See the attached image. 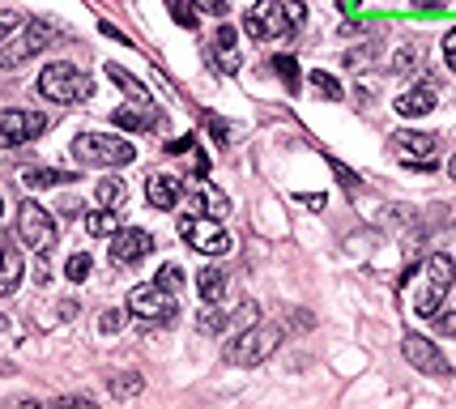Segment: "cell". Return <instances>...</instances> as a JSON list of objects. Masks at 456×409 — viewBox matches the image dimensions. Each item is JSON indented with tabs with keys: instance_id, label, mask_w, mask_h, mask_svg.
<instances>
[{
	"instance_id": "6da1fadb",
	"label": "cell",
	"mask_w": 456,
	"mask_h": 409,
	"mask_svg": "<svg viewBox=\"0 0 456 409\" xmlns=\"http://www.w3.org/2000/svg\"><path fill=\"white\" fill-rule=\"evenodd\" d=\"M277 345H282V324H247L243 333H235V337L226 341L222 359L231 362V367H256L269 354H277Z\"/></svg>"
},
{
	"instance_id": "7a4b0ae2",
	"label": "cell",
	"mask_w": 456,
	"mask_h": 409,
	"mask_svg": "<svg viewBox=\"0 0 456 409\" xmlns=\"http://www.w3.org/2000/svg\"><path fill=\"white\" fill-rule=\"evenodd\" d=\"M448 290H452V256L439 252V256H431V261L422 265V277H418V286H414V312L422 315V320L435 315L444 307Z\"/></svg>"
},
{
	"instance_id": "3957f363",
	"label": "cell",
	"mask_w": 456,
	"mask_h": 409,
	"mask_svg": "<svg viewBox=\"0 0 456 409\" xmlns=\"http://www.w3.org/2000/svg\"><path fill=\"white\" fill-rule=\"evenodd\" d=\"M72 158L81 167H128L137 158V149L124 137H107V133H81L72 141Z\"/></svg>"
},
{
	"instance_id": "277c9868",
	"label": "cell",
	"mask_w": 456,
	"mask_h": 409,
	"mask_svg": "<svg viewBox=\"0 0 456 409\" xmlns=\"http://www.w3.org/2000/svg\"><path fill=\"white\" fill-rule=\"evenodd\" d=\"M39 95L48 98V102L72 107V102L95 95V81L77 69V64H65V60H60V64H48V69L39 72Z\"/></svg>"
},
{
	"instance_id": "5b68a950",
	"label": "cell",
	"mask_w": 456,
	"mask_h": 409,
	"mask_svg": "<svg viewBox=\"0 0 456 409\" xmlns=\"http://www.w3.org/2000/svg\"><path fill=\"white\" fill-rule=\"evenodd\" d=\"M51 43H56V30L48 22H22L18 34H9V43H0V69L18 72L26 60H34Z\"/></svg>"
},
{
	"instance_id": "8992f818",
	"label": "cell",
	"mask_w": 456,
	"mask_h": 409,
	"mask_svg": "<svg viewBox=\"0 0 456 409\" xmlns=\"http://www.w3.org/2000/svg\"><path fill=\"white\" fill-rule=\"evenodd\" d=\"M243 30L256 39V43H273V39H290L299 26L290 18V9L282 0H256L243 18Z\"/></svg>"
},
{
	"instance_id": "52a82bcc",
	"label": "cell",
	"mask_w": 456,
	"mask_h": 409,
	"mask_svg": "<svg viewBox=\"0 0 456 409\" xmlns=\"http://www.w3.org/2000/svg\"><path fill=\"white\" fill-rule=\"evenodd\" d=\"M18 235H22L26 247H34L48 261L51 247H56V217L39 201H22V209H18Z\"/></svg>"
},
{
	"instance_id": "ba28073f",
	"label": "cell",
	"mask_w": 456,
	"mask_h": 409,
	"mask_svg": "<svg viewBox=\"0 0 456 409\" xmlns=\"http://www.w3.org/2000/svg\"><path fill=\"white\" fill-rule=\"evenodd\" d=\"M179 235L193 243L201 256H222V252H231V235L217 226V217L184 214V217H179Z\"/></svg>"
},
{
	"instance_id": "9c48e42d",
	"label": "cell",
	"mask_w": 456,
	"mask_h": 409,
	"mask_svg": "<svg viewBox=\"0 0 456 409\" xmlns=\"http://www.w3.org/2000/svg\"><path fill=\"white\" fill-rule=\"evenodd\" d=\"M128 312L149 320V324H167L175 320V294L163 290L158 282H149V286H133L128 290Z\"/></svg>"
},
{
	"instance_id": "30bf717a",
	"label": "cell",
	"mask_w": 456,
	"mask_h": 409,
	"mask_svg": "<svg viewBox=\"0 0 456 409\" xmlns=\"http://www.w3.org/2000/svg\"><path fill=\"white\" fill-rule=\"evenodd\" d=\"M43 128H48L43 111H0V149L26 145L30 137H39Z\"/></svg>"
},
{
	"instance_id": "8fae6325",
	"label": "cell",
	"mask_w": 456,
	"mask_h": 409,
	"mask_svg": "<svg viewBox=\"0 0 456 409\" xmlns=\"http://www.w3.org/2000/svg\"><path fill=\"white\" fill-rule=\"evenodd\" d=\"M154 252V235H145V231H137V226H128V231H116L111 235V247H107V261L111 265H141L145 256Z\"/></svg>"
},
{
	"instance_id": "7c38bea8",
	"label": "cell",
	"mask_w": 456,
	"mask_h": 409,
	"mask_svg": "<svg viewBox=\"0 0 456 409\" xmlns=\"http://www.w3.org/2000/svg\"><path fill=\"white\" fill-rule=\"evenodd\" d=\"M392 145H397V158L414 170H435L431 158L439 149V137L435 133H392Z\"/></svg>"
},
{
	"instance_id": "4fadbf2b",
	"label": "cell",
	"mask_w": 456,
	"mask_h": 409,
	"mask_svg": "<svg viewBox=\"0 0 456 409\" xmlns=\"http://www.w3.org/2000/svg\"><path fill=\"white\" fill-rule=\"evenodd\" d=\"M401 350H406L409 367H418V371H427V375H448V371H452L448 359L439 354V345H435L431 337H422V333H406Z\"/></svg>"
},
{
	"instance_id": "5bb4252c",
	"label": "cell",
	"mask_w": 456,
	"mask_h": 409,
	"mask_svg": "<svg viewBox=\"0 0 456 409\" xmlns=\"http://www.w3.org/2000/svg\"><path fill=\"white\" fill-rule=\"evenodd\" d=\"M22 273H26L22 247L13 239H0V294H13L22 286Z\"/></svg>"
},
{
	"instance_id": "9a60e30c",
	"label": "cell",
	"mask_w": 456,
	"mask_h": 409,
	"mask_svg": "<svg viewBox=\"0 0 456 409\" xmlns=\"http://www.w3.org/2000/svg\"><path fill=\"white\" fill-rule=\"evenodd\" d=\"M214 60L222 72H239V30H231V26H217L214 34Z\"/></svg>"
},
{
	"instance_id": "2e32d148",
	"label": "cell",
	"mask_w": 456,
	"mask_h": 409,
	"mask_svg": "<svg viewBox=\"0 0 456 409\" xmlns=\"http://www.w3.org/2000/svg\"><path fill=\"white\" fill-rule=\"evenodd\" d=\"M179 193H184V188H179L175 175H154V179L145 184V201H149L154 209H175V205H179Z\"/></svg>"
},
{
	"instance_id": "e0dca14e",
	"label": "cell",
	"mask_w": 456,
	"mask_h": 409,
	"mask_svg": "<svg viewBox=\"0 0 456 409\" xmlns=\"http://www.w3.org/2000/svg\"><path fill=\"white\" fill-rule=\"evenodd\" d=\"M435 107H439V98H435L431 86H414V90H406V95L397 98V111L409 116V120H414V116H431Z\"/></svg>"
},
{
	"instance_id": "ac0fdd59",
	"label": "cell",
	"mask_w": 456,
	"mask_h": 409,
	"mask_svg": "<svg viewBox=\"0 0 456 409\" xmlns=\"http://www.w3.org/2000/svg\"><path fill=\"white\" fill-rule=\"evenodd\" d=\"M111 124L124 128V133H145L149 124H154V111H149V102H137V107H116L111 111Z\"/></svg>"
},
{
	"instance_id": "d6986e66",
	"label": "cell",
	"mask_w": 456,
	"mask_h": 409,
	"mask_svg": "<svg viewBox=\"0 0 456 409\" xmlns=\"http://www.w3.org/2000/svg\"><path fill=\"white\" fill-rule=\"evenodd\" d=\"M196 290H201V299L205 303H222V294H226V273L217 265L201 269V277H196Z\"/></svg>"
},
{
	"instance_id": "ffe728a7",
	"label": "cell",
	"mask_w": 456,
	"mask_h": 409,
	"mask_svg": "<svg viewBox=\"0 0 456 409\" xmlns=\"http://www.w3.org/2000/svg\"><path fill=\"white\" fill-rule=\"evenodd\" d=\"M107 77H111V81H116V86H120V90L133 98V102H149V86H141V81H137V77H133L128 69L111 64V69H107Z\"/></svg>"
},
{
	"instance_id": "44dd1931",
	"label": "cell",
	"mask_w": 456,
	"mask_h": 409,
	"mask_svg": "<svg viewBox=\"0 0 456 409\" xmlns=\"http://www.w3.org/2000/svg\"><path fill=\"white\" fill-rule=\"evenodd\" d=\"M231 320H235V315L226 312V307H217V303H209V307H205V312L196 315V329H201V333H209V337H214V333H226V329H231Z\"/></svg>"
},
{
	"instance_id": "7402d4cb",
	"label": "cell",
	"mask_w": 456,
	"mask_h": 409,
	"mask_svg": "<svg viewBox=\"0 0 456 409\" xmlns=\"http://www.w3.org/2000/svg\"><path fill=\"white\" fill-rule=\"evenodd\" d=\"M77 170H26L22 184L26 188H56V184H72Z\"/></svg>"
},
{
	"instance_id": "603a6c76",
	"label": "cell",
	"mask_w": 456,
	"mask_h": 409,
	"mask_svg": "<svg viewBox=\"0 0 456 409\" xmlns=\"http://www.w3.org/2000/svg\"><path fill=\"white\" fill-rule=\"evenodd\" d=\"M414 69H418V48H414V43H401V48L392 51V60H388V72H392V77H409Z\"/></svg>"
},
{
	"instance_id": "cb8c5ba5",
	"label": "cell",
	"mask_w": 456,
	"mask_h": 409,
	"mask_svg": "<svg viewBox=\"0 0 456 409\" xmlns=\"http://www.w3.org/2000/svg\"><path fill=\"white\" fill-rule=\"evenodd\" d=\"M107 388H111V397H137V392L145 388V375H137V371H120V375L107 380Z\"/></svg>"
},
{
	"instance_id": "d4e9b609",
	"label": "cell",
	"mask_w": 456,
	"mask_h": 409,
	"mask_svg": "<svg viewBox=\"0 0 456 409\" xmlns=\"http://www.w3.org/2000/svg\"><path fill=\"white\" fill-rule=\"evenodd\" d=\"M86 231L90 235H116L120 217H116V209H95V214H86Z\"/></svg>"
},
{
	"instance_id": "484cf974",
	"label": "cell",
	"mask_w": 456,
	"mask_h": 409,
	"mask_svg": "<svg viewBox=\"0 0 456 409\" xmlns=\"http://www.w3.org/2000/svg\"><path fill=\"white\" fill-rule=\"evenodd\" d=\"M124 196H128L124 179H103V184H98V205H103V209H120Z\"/></svg>"
},
{
	"instance_id": "4316f807",
	"label": "cell",
	"mask_w": 456,
	"mask_h": 409,
	"mask_svg": "<svg viewBox=\"0 0 456 409\" xmlns=\"http://www.w3.org/2000/svg\"><path fill=\"white\" fill-rule=\"evenodd\" d=\"M308 81H312V90H315V95H324L329 102H341V86H337V77H329V72L312 69V72H308Z\"/></svg>"
},
{
	"instance_id": "83f0119b",
	"label": "cell",
	"mask_w": 456,
	"mask_h": 409,
	"mask_svg": "<svg viewBox=\"0 0 456 409\" xmlns=\"http://www.w3.org/2000/svg\"><path fill=\"white\" fill-rule=\"evenodd\" d=\"M273 72H277V81H282L286 90H299V64H294L290 56H277V60H273Z\"/></svg>"
},
{
	"instance_id": "f1b7e54d",
	"label": "cell",
	"mask_w": 456,
	"mask_h": 409,
	"mask_svg": "<svg viewBox=\"0 0 456 409\" xmlns=\"http://www.w3.org/2000/svg\"><path fill=\"white\" fill-rule=\"evenodd\" d=\"M90 269H95V261H90V252H77V256H69V265H65V273H69L72 282H86V277H90Z\"/></svg>"
},
{
	"instance_id": "f546056e",
	"label": "cell",
	"mask_w": 456,
	"mask_h": 409,
	"mask_svg": "<svg viewBox=\"0 0 456 409\" xmlns=\"http://www.w3.org/2000/svg\"><path fill=\"white\" fill-rule=\"evenodd\" d=\"M167 9H171V18L179 26H196V9L193 4H184V0H167Z\"/></svg>"
},
{
	"instance_id": "4dcf8cb0",
	"label": "cell",
	"mask_w": 456,
	"mask_h": 409,
	"mask_svg": "<svg viewBox=\"0 0 456 409\" xmlns=\"http://www.w3.org/2000/svg\"><path fill=\"white\" fill-rule=\"evenodd\" d=\"M196 13H209V18H226V9H231V0H193Z\"/></svg>"
},
{
	"instance_id": "1f68e13d",
	"label": "cell",
	"mask_w": 456,
	"mask_h": 409,
	"mask_svg": "<svg viewBox=\"0 0 456 409\" xmlns=\"http://www.w3.org/2000/svg\"><path fill=\"white\" fill-rule=\"evenodd\" d=\"M179 282H184V269H179V265H163V269H158V286H163V290H175Z\"/></svg>"
},
{
	"instance_id": "d6a6232c",
	"label": "cell",
	"mask_w": 456,
	"mask_h": 409,
	"mask_svg": "<svg viewBox=\"0 0 456 409\" xmlns=\"http://www.w3.org/2000/svg\"><path fill=\"white\" fill-rule=\"evenodd\" d=\"M98 329H103V333H120V329H124V312H103V315H98Z\"/></svg>"
},
{
	"instance_id": "836d02e7",
	"label": "cell",
	"mask_w": 456,
	"mask_h": 409,
	"mask_svg": "<svg viewBox=\"0 0 456 409\" xmlns=\"http://www.w3.org/2000/svg\"><path fill=\"white\" fill-rule=\"evenodd\" d=\"M51 409H98V405L90 401V397H60Z\"/></svg>"
},
{
	"instance_id": "e575fe53",
	"label": "cell",
	"mask_w": 456,
	"mask_h": 409,
	"mask_svg": "<svg viewBox=\"0 0 456 409\" xmlns=\"http://www.w3.org/2000/svg\"><path fill=\"white\" fill-rule=\"evenodd\" d=\"M18 26H22V18H18V13H9V9H4V13H0V43H4V39H9V34H13V30H18Z\"/></svg>"
},
{
	"instance_id": "d590c367",
	"label": "cell",
	"mask_w": 456,
	"mask_h": 409,
	"mask_svg": "<svg viewBox=\"0 0 456 409\" xmlns=\"http://www.w3.org/2000/svg\"><path fill=\"white\" fill-rule=\"evenodd\" d=\"M444 64H448V69H456V30H448V34H444Z\"/></svg>"
},
{
	"instance_id": "8d00e7d4",
	"label": "cell",
	"mask_w": 456,
	"mask_h": 409,
	"mask_svg": "<svg viewBox=\"0 0 456 409\" xmlns=\"http://www.w3.org/2000/svg\"><path fill=\"white\" fill-rule=\"evenodd\" d=\"M205 124H209V133H214V137H217V141H222V145L231 141V137H226L231 128H226V124H222V120H214V116H209V120H205Z\"/></svg>"
},
{
	"instance_id": "74e56055",
	"label": "cell",
	"mask_w": 456,
	"mask_h": 409,
	"mask_svg": "<svg viewBox=\"0 0 456 409\" xmlns=\"http://www.w3.org/2000/svg\"><path fill=\"white\" fill-rule=\"evenodd\" d=\"M418 9H431V13H444L448 9V0H414Z\"/></svg>"
},
{
	"instance_id": "f35d334b",
	"label": "cell",
	"mask_w": 456,
	"mask_h": 409,
	"mask_svg": "<svg viewBox=\"0 0 456 409\" xmlns=\"http://www.w3.org/2000/svg\"><path fill=\"white\" fill-rule=\"evenodd\" d=\"M452 329H456V315L444 312V315H439V333H452Z\"/></svg>"
},
{
	"instance_id": "ab89813d",
	"label": "cell",
	"mask_w": 456,
	"mask_h": 409,
	"mask_svg": "<svg viewBox=\"0 0 456 409\" xmlns=\"http://www.w3.org/2000/svg\"><path fill=\"white\" fill-rule=\"evenodd\" d=\"M9 409H39V405H30V401H18V405H9Z\"/></svg>"
},
{
	"instance_id": "60d3db41",
	"label": "cell",
	"mask_w": 456,
	"mask_h": 409,
	"mask_svg": "<svg viewBox=\"0 0 456 409\" xmlns=\"http://www.w3.org/2000/svg\"><path fill=\"white\" fill-rule=\"evenodd\" d=\"M341 4H346V9H359L362 0H341Z\"/></svg>"
},
{
	"instance_id": "b9f144b4",
	"label": "cell",
	"mask_w": 456,
	"mask_h": 409,
	"mask_svg": "<svg viewBox=\"0 0 456 409\" xmlns=\"http://www.w3.org/2000/svg\"><path fill=\"white\" fill-rule=\"evenodd\" d=\"M0 217H4V201H0Z\"/></svg>"
}]
</instances>
